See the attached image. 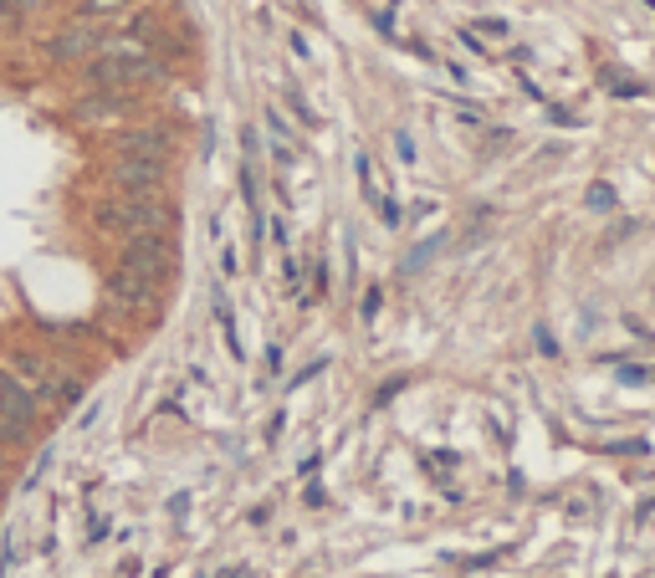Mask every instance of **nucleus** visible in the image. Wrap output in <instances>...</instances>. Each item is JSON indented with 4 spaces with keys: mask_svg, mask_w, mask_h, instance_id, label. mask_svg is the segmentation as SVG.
I'll return each instance as SVG.
<instances>
[{
    "mask_svg": "<svg viewBox=\"0 0 655 578\" xmlns=\"http://www.w3.org/2000/svg\"><path fill=\"white\" fill-rule=\"evenodd\" d=\"M164 72H169V67H164L154 52H144L139 41H128L123 31H118V36L108 31L103 52H93V57L82 62L87 87H103V93H139V87L159 82Z\"/></svg>",
    "mask_w": 655,
    "mask_h": 578,
    "instance_id": "1",
    "label": "nucleus"
},
{
    "mask_svg": "<svg viewBox=\"0 0 655 578\" xmlns=\"http://www.w3.org/2000/svg\"><path fill=\"white\" fill-rule=\"evenodd\" d=\"M395 149H400L405 164H415V139H410V133H395Z\"/></svg>",
    "mask_w": 655,
    "mask_h": 578,
    "instance_id": "12",
    "label": "nucleus"
},
{
    "mask_svg": "<svg viewBox=\"0 0 655 578\" xmlns=\"http://www.w3.org/2000/svg\"><path fill=\"white\" fill-rule=\"evenodd\" d=\"M589 205H594V210H609V205H615V190H609V185H594V190H589Z\"/></svg>",
    "mask_w": 655,
    "mask_h": 578,
    "instance_id": "11",
    "label": "nucleus"
},
{
    "mask_svg": "<svg viewBox=\"0 0 655 578\" xmlns=\"http://www.w3.org/2000/svg\"><path fill=\"white\" fill-rule=\"evenodd\" d=\"M476 31H487V36H507V21H482Z\"/></svg>",
    "mask_w": 655,
    "mask_h": 578,
    "instance_id": "14",
    "label": "nucleus"
},
{
    "mask_svg": "<svg viewBox=\"0 0 655 578\" xmlns=\"http://www.w3.org/2000/svg\"><path fill=\"white\" fill-rule=\"evenodd\" d=\"M108 185L123 195H164L169 185V159H149V154H118L108 164Z\"/></svg>",
    "mask_w": 655,
    "mask_h": 578,
    "instance_id": "4",
    "label": "nucleus"
},
{
    "mask_svg": "<svg viewBox=\"0 0 655 578\" xmlns=\"http://www.w3.org/2000/svg\"><path fill=\"white\" fill-rule=\"evenodd\" d=\"M103 41H108V21L77 16L72 26H62V31L47 41V57H52V62H87L93 52H103Z\"/></svg>",
    "mask_w": 655,
    "mask_h": 578,
    "instance_id": "5",
    "label": "nucleus"
},
{
    "mask_svg": "<svg viewBox=\"0 0 655 578\" xmlns=\"http://www.w3.org/2000/svg\"><path fill=\"white\" fill-rule=\"evenodd\" d=\"M128 11H134V0H82L77 16H87V21H118Z\"/></svg>",
    "mask_w": 655,
    "mask_h": 578,
    "instance_id": "10",
    "label": "nucleus"
},
{
    "mask_svg": "<svg viewBox=\"0 0 655 578\" xmlns=\"http://www.w3.org/2000/svg\"><path fill=\"white\" fill-rule=\"evenodd\" d=\"M93 226L103 231V236H118V241H128V236H139V231H169L174 226V210L164 205V195H108V200H98L93 205Z\"/></svg>",
    "mask_w": 655,
    "mask_h": 578,
    "instance_id": "2",
    "label": "nucleus"
},
{
    "mask_svg": "<svg viewBox=\"0 0 655 578\" xmlns=\"http://www.w3.org/2000/svg\"><path fill=\"white\" fill-rule=\"evenodd\" d=\"M36 6H41V0H11V11H16V16H26V11H36Z\"/></svg>",
    "mask_w": 655,
    "mask_h": 578,
    "instance_id": "15",
    "label": "nucleus"
},
{
    "mask_svg": "<svg viewBox=\"0 0 655 578\" xmlns=\"http://www.w3.org/2000/svg\"><path fill=\"white\" fill-rule=\"evenodd\" d=\"M174 149V133L164 123H139V128H128L118 133V154H149V159H169Z\"/></svg>",
    "mask_w": 655,
    "mask_h": 578,
    "instance_id": "7",
    "label": "nucleus"
},
{
    "mask_svg": "<svg viewBox=\"0 0 655 578\" xmlns=\"http://www.w3.org/2000/svg\"><path fill=\"white\" fill-rule=\"evenodd\" d=\"M118 266H128V272H139V277H149V282L164 287V282L174 277V241H169V231H139V236H128Z\"/></svg>",
    "mask_w": 655,
    "mask_h": 578,
    "instance_id": "3",
    "label": "nucleus"
},
{
    "mask_svg": "<svg viewBox=\"0 0 655 578\" xmlns=\"http://www.w3.org/2000/svg\"><path fill=\"white\" fill-rule=\"evenodd\" d=\"M0 492H6V481H0Z\"/></svg>",
    "mask_w": 655,
    "mask_h": 578,
    "instance_id": "16",
    "label": "nucleus"
},
{
    "mask_svg": "<svg viewBox=\"0 0 655 578\" xmlns=\"http://www.w3.org/2000/svg\"><path fill=\"white\" fill-rule=\"evenodd\" d=\"M374 313H379V292L369 287V292H364V318H374Z\"/></svg>",
    "mask_w": 655,
    "mask_h": 578,
    "instance_id": "13",
    "label": "nucleus"
},
{
    "mask_svg": "<svg viewBox=\"0 0 655 578\" xmlns=\"http://www.w3.org/2000/svg\"><path fill=\"white\" fill-rule=\"evenodd\" d=\"M159 282H149V277H139V272H128V266H113V277H108V297L118 302V307H128V313H139V307H154L159 302Z\"/></svg>",
    "mask_w": 655,
    "mask_h": 578,
    "instance_id": "6",
    "label": "nucleus"
},
{
    "mask_svg": "<svg viewBox=\"0 0 655 578\" xmlns=\"http://www.w3.org/2000/svg\"><path fill=\"white\" fill-rule=\"evenodd\" d=\"M645 6H655V0H645Z\"/></svg>",
    "mask_w": 655,
    "mask_h": 578,
    "instance_id": "17",
    "label": "nucleus"
},
{
    "mask_svg": "<svg viewBox=\"0 0 655 578\" xmlns=\"http://www.w3.org/2000/svg\"><path fill=\"white\" fill-rule=\"evenodd\" d=\"M123 113H134V93H103V87H93L82 103H77V118L82 123H113Z\"/></svg>",
    "mask_w": 655,
    "mask_h": 578,
    "instance_id": "8",
    "label": "nucleus"
},
{
    "mask_svg": "<svg viewBox=\"0 0 655 578\" xmlns=\"http://www.w3.org/2000/svg\"><path fill=\"white\" fill-rule=\"evenodd\" d=\"M0 415L16 425H36V394L16 374H0Z\"/></svg>",
    "mask_w": 655,
    "mask_h": 578,
    "instance_id": "9",
    "label": "nucleus"
}]
</instances>
